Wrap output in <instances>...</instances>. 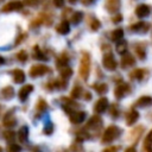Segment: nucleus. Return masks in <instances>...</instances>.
Returning <instances> with one entry per match:
<instances>
[{
	"label": "nucleus",
	"instance_id": "nucleus-1",
	"mask_svg": "<svg viewBox=\"0 0 152 152\" xmlns=\"http://www.w3.org/2000/svg\"><path fill=\"white\" fill-rule=\"evenodd\" d=\"M78 71H80V76L82 77V80L83 81H88L89 72H90V55L88 52H86V51L82 52Z\"/></svg>",
	"mask_w": 152,
	"mask_h": 152
},
{
	"label": "nucleus",
	"instance_id": "nucleus-6",
	"mask_svg": "<svg viewBox=\"0 0 152 152\" xmlns=\"http://www.w3.org/2000/svg\"><path fill=\"white\" fill-rule=\"evenodd\" d=\"M23 7H24L23 1L12 0V1H8L7 4H5V5L1 7V12L8 13V12H14V11H20Z\"/></svg>",
	"mask_w": 152,
	"mask_h": 152
},
{
	"label": "nucleus",
	"instance_id": "nucleus-34",
	"mask_svg": "<svg viewBox=\"0 0 152 152\" xmlns=\"http://www.w3.org/2000/svg\"><path fill=\"white\" fill-rule=\"evenodd\" d=\"M109 114H110V116L114 118V119L119 118V115H120V109H119L118 103H112V104H109Z\"/></svg>",
	"mask_w": 152,
	"mask_h": 152
},
{
	"label": "nucleus",
	"instance_id": "nucleus-49",
	"mask_svg": "<svg viewBox=\"0 0 152 152\" xmlns=\"http://www.w3.org/2000/svg\"><path fill=\"white\" fill-rule=\"evenodd\" d=\"M2 64H5V58L2 56H0V65H2Z\"/></svg>",
	"mask_w": 152,
	"mask_h": 152
},
{
	"label": "nucleus",
	"instance_id": "nucleus-23",
	"mask_svg": "<svg viewBox=\"0 0 152 152\" xmlns=\"http://www.w3.org/2000/svg\"><path fill=\"white\" fill-rule=\"evenodd\" d=\"M68 63H69V55H68L66 52L61 53V55L56 58V65H57L59 69H62V68H64V66H68Z\"/></svg>",
	"mask_w": 152,
	"mask_h": 152
},
{
	"label": "nucleus",
	"instance_id": "nucleus-17",
	"mask_svg": "<svg viewBox=\"0 0 152 152\" xmlns=\"http://www.w3.org/2000/svg\"><path fill=\"white\" fill-rule=\"evenodd\" d=\"M14 97V88L12 86H6L0 90V99L10 101Z\"/></svg>",
	"mask_w": 152,
	"mask_h": 152
},
{
	"label": "nucleus",
	"instance_id": "nucleus-45",
	"mask_svg": "<svg viewBox=\"0 0 152 152\" xmlns=\"http://www.w3.org/2000/svg\"><path fill=\"white\" fill-rule=\"evenodd\" d=\"M25 38H26V33H25V32H24V33H20V34H19V37L17 38V40H15V44H14V45L20 44V42H21V40H24Z\"/></svg>",
	"mask_w": 152,
	"mask_h": 152
},
{
	"label": "nucleus",
	"instance_id": "nucleus-8",
	"mask_svg": "<svg viewBox=\"0 0 152 152\" xmlns=\"http://www.w3.org/2000/svg\"><path fill=\"white\" fill-rule=\"evenodd\" d=\"M102 124H103V122H102V119H101L100 115H93V116L88 120V122H87L84 129H86V131H89V129L96 131V129H100V128H101Z\"/></svg>",
	"mask_w": 152,
	"mask_h": 152
},
{
	"label": "nucleus",
	"instance_id": "nucleus-4",
	"mask_svg": "<svg viewBox=\"0 0 152 152\" xmlns=\"http://www.w3.org/2000/svg\"><path fill=\"white\" fill-rule=\"evenodd\" d=\"M50 71H51V69H50L48 65H45V64H36V65H32V66L30 68L28 74H30L31 77L34 78V77L44 76V75L49 74Z\"/></svg>",
	"mask_w": 152,
	"mask_h": 152
},
{
	"label": "nucleus",
	"instance_id": "nucleus-18",
	"mask_svg": "<svg viewBox=\"0 0 152 152\" xmlns=\"http://www.w3.org/2000/svg\"><path fill=\"white\" fill-rule=\"evenodd\" d=\"M138 119H139V113L134 108H131V110H128L126 114V125L132 126L138 121Z\"/></svg>",
	"mask_w": 152,
	"mask_h": 152
},
{
	"label": "nucleus",
	"instance_id": "nucleus-43",
	"mask_svg": "<svg viewBox=\"0 0 152 152\" xmlns=\"http://www.w3.org/2000/svg\"><path fill=\"white\" fill-rule=\"evenodd\" d=\"M120 146H108L103 150V152H119Z\"/></svg>",
	"mask_w": 152,
	"mask_h": 152
},
{
	"label": "nucleus",
	"instance_id": "nucleus-36",
	"mask_svg": "<svg viewBox=\"0 0 152 152\" xmlns=\"http://www.w3.org/2000/svg\"><path fill=\"white\" fill-rule=\"evenodd\" d=\"M59 74H61V77H63V78L68 80L69 77H71V76H72V69H71V68H69V66H64V68H62V69H61Z\"/></svg>",
	"mask_w": 152,
	"mask_h": 152
},
{
	"label": "nucleus",
	"instance_id": "nucleus-33",
	"mask_svg": "<svg viewBox=\"0 0 152 152\" xmlns=\"http://www.w3.org/2000/svg\"><path fill=\"white\" fill-rule=\"evenodd\" d=\"M82 93H83V89H82V87H80V86H75V87L71 89L70 96H71L74 100H77V99H80V97H81Z\"/></svg>",
	"mask_w": 152,
	"mask_h": 152
},
{
	"label": "nucleus",
	"instance_id": "nucleus-39",
	"mask_svg": "<svg viewBox=\"0 0 152 152\" xmlns=\"http://www.w3.org/2000/svg\"><path fill=\"white\" fill-rule=\"evenodd\" d=\"M17 58H18V61H19V62L25 63V62L27 61V58H28V55H27V52H26V51L21 50V51H19V52L17 53Z\"/></svg>",
	"mask_w": 152,
	"mask_h": 152
},
{
	"label": "nucleus",
	"instance_id": "nucleus-51",
	"mask_svg": "<svg viewBox=\"0 0 152 152\" xmlns=\"http://www.w3.org/2000/svg\"><path fill=\"white\" fill-rule=\"evenodd\" d=\"M0 152H2V148H1V147H0Z\"/></svg>",
	"mask_w": 152,
	"mask_h": 152
},
{
	"label": "nucleus",
	"instance_id": "nucleus-26",
	"mask_svg": "<svg viewBox=\"0 0 152 152\" xmlns=\"http://www.w3.org/2000/svg\"><path fill=\"white\" fill-rule=\"evenodd\" d=\"M18 139L20 142H26L28 139V127L27 126H23L20 127L19 132H18Z\"/></svg>",
	"mask_w": 152,
	"mask_h": 152
},
{
	"label": "nucleus",
	"instance_id": "nucleus-2",
	"mask_svg": "<svg viewBox=\"0 0 152 152\" xmlns=\"http://www.w3.org/2000/svg\"><path fill=\"white\" fill-rule=\"evenodd\" d=\"M120 134H121V129L118 126H115V125H110L103 132V135H102V139L101 140H102L103 144H110L116 138H119Z\"/></svg>",
	"mask_w": 152,
	"mask_h": 152
},
{
	"label": "nucleus",
	"instance_id": "nucleus-21",
	"mask_svg": "<svg viewBox=\"0 0 152 152\" xmlns=\"http://www.w3.org/2000/svg\"><path fill=\"white\" fill-rule=\"evenodd\" d=\"M56 31L59 34H68L70 32V23L68 20H62L57 26H56Z\"/></svg>",
	"mask_w": 152,
	"mask_h": 152
},
{
	"label": "nucleus",
	"instance_id": "nucleus-35",
	"mask_svg": "<svg viewBox=\"0 0 152 152\" xmlns=\"http://www.w3.org/2000/svg\"><path fill=\"white\" fill-rule=\"evenodd\" d=\"M4 139H5L8 144H12V142H14V140H15V133H14L13 131H11V129L5 131V132H4Z\"/></svg>",
	"mask_w": 152,
	"mask_h": 152
},
{
	"label": "nucleus",
	"instance_id": "nucleus-24",
	"mask_svg": "<svg viewBox=\"0 0 152 152\" xmlns=\"http://www.w3.org/2000/svg\"><path fill=\"white\" fill-rule=\"evenodd\" d=\"M142 152H152V129L148 132L147 137L142 144Z\"/></svg>",
	"mask_w": 152,
	"mask_h": 152
},
{
	"label": "nucleus",
	"instance_id": "nucleus-3",
	"mask_svg": "<svg viewBox=\"0 0 152 152\" xmlns=\"http://www.w3.org/2000/svg\"><path fill=\"white\" fill-rule=\"evenodd\" d=\"M102 65L104 66V69L109 70V71H114L116 68H118V62L114 57V55L110 52V50L106 51L103 53V57H102Z\"/></svg>",
	"mask_w": 152,
	"mask_h": 152
},
{
	"label": "nucleus",
	"instance_id": "nucleus-29",
	"mask_svg": "<svg viewBox=\"0 0 152 152\" xmlns=\"http://www.w3.org/2000/svg\"><path fill=\"white\" fill-rule=\"evenodd\" d=\"M32 56H33V58H34V59H39V61H48V56H46V55H45V53H44V52H43V51L37 46V45H36V46H34V49H33V55H32Z\"/></svg>",
	"mask_w": 152,
	"mask_h": 152
},
{
	"label": "nucleus",
	"instance_id": "nucleus-50",
	"mask_svg": "<svg viewBox=\"0 0 152 152\" xmlns=\"http://www.w3.org/2000/svg\"><path fill=\"white\" fill-rule=\"evenodd\" d=\"M68 1H69L70 4H76V2L78 1V0H68Z\"/></svg>",
	"mask_w": 152,
	"mask_h": 152
},
{
	"label": "nucleus",
	"instance_id": "nucleus-40",
	"mask_svg": "<svg viewBox=\"0 0 152 152\" xmlns=\"http://www.w3.org/2000/svg\"><path fill=\"white\" fill-rule=\"evenodd\" d=\"M43 132H44V134L50 135V134L53 132V124L50 122V121H48L46 125H45V127H44V129H43Z\"/></svg>",
	"mask_w": 152,
	"mask_h": 152
},
{
	"label": "nucleus",
	"instance_id": "nucleus-20",
	"mask_svg": "<svg viewBox=\"0 0 152 152\" xmlns=\"http://www.w3.org/2000/svg\"><path fill=\"white\" fill-rule=\"evenodd\" d=\"M146 74L147 71L145 69H141V68H138V69H134L129 72V78L132 80H135V81H141L146 77Z\"/></svg>",
	"mask_w": 152,
	"mask_h": 152
},
{
	"label": "nucleus",
	"instance_id": "nucleus-44",
	"mask_svg": "<svg viewBox=\"0 0 152 152\" xmlns=\"http://www.w3.org/2000/svg\"><path fill=\"white\" fill-rule=\"evenodd\" d=\"M52 2L57 8H61L64 6V0H52Z\"/></svg>",
	"mask_w": 152,
	"mask_h": 152
},
{
	"label": "nucleus",
	"instance_id": "nucleus-14",
	"mask_svg": "<svg viewBox=\"0 0 152 152\" xmlns=\"http://www.w3.org/2000/svg\"><path fill=\"white\" fill-rule=\"evenodd\" d=\"M150 106H152V96H150V95L140 96L133 104V107H138V108H146Z\"/></svg>",
	"mask_w": 152,
	"mask_h": 152
},
{
	"label": "nucleus",
	"instance_id": "nucleus-16",
	"mask_svg": "<svg viewBox=\"0 0 152 152\" xmlns=\"http://www.w3.org/2000/svg\"><path fill=\"white\" fill-rule=\"evenodd\" d=\"M120 64H121V66H122L124 69L131 68V66H133V65L135 64V58H134L131 53L126 52L125 55H122L121 61H120Z\"/></svg>",
	"mask_w": 152,
	"mask_h": 152
},
{
	"label": "nucleus",
	"instance_id": "nucleus-25",
	"mask_svg": "<svg viewBox=\"0 0 152 152\" xmlns=\"http://www.w3.org/2000/svg\"><path fill=\"white\" fill-rule=\"evenodd\" d=\"M122 37H124V28H121V27H118V28H115L110 32V39L113 42L118 43L119 40L122 39Z\"/></svg>",
	"mask_w": 152,
	"mask_h": 152
},
{
	"label": "nucleus",
	"instance_id": "nucleus-12",
	"mask_svg": "<svg viewBox=\"0 0 152 152\" xmlns=\"http://www.w3.org/2000/svg\"><path fill=\"white\" fill-rule=\"evenodd\" d=\"M104 7L106 10L112 13V14H116L121 7V0H106L104 1Z\"/></svg>",
	"mask_w": 152,
	"mask_h": 152
},
{
	"label": "nucleus",
	"instance_id": "nucleus-19",
	"mask_svg": "<svg viewBox=\"0 0 152 152\" xmlns=\"http://www.w3.org/2000/svg\"><path fill=\"white\" fill-rule=\"evenodd\" d=\"M13 110L8 112L7 114H5L4 116V121H2V125L6 127V128H13L15 125H17V119L12 115Z\"/></svg>",
	"mask_w": 152,
	"mask_h": 152
},
{
	"label": "nucleus",
	"instance_id": "nucleus-52",
	"mask_svg": "<svg viewBox=\"0 0 152 152\" xmlns=\"http://www.w3.org/2000/svg\"><path fill=\"white\" fill-rule=\"evenodd\" d=\"M0 113H1V106H0Z\"/></svg>",
	"mask_w": 152,
	"mask_h": 152
},
{
	"label": "nucleus",
	"instance_id": "nucleus-46",
	"mask_svg": "<svg viewBox=\"0 0 152 152\" xmlns=\"http://www.w3.org/2000/svg\"><path fill=\"white\" fill-rule=\"evenodd\" d=\"M94 1H95V0H81V2H82L83 5H86V6H89V5H91Z\"/></svg>",
	"mask_w": 152,
	"mask_h": 152
},
{
	"label": "nucleus",
	"instance_id": "nucleus-47",
	"mask_svg": "<svg viewBox=\"0 0 152 152\" xmlns=\"http://www.w3.org/2000/svg\"><path fill=\"white\" fill-rule=\"evenodd\" d=\"M125 152H137V148L134 146H129V147H127L125 150Z\"/></svg>",
	"mask_w": 152,
	"mask_h": 152
},
{
	"label": "nucleus",
	"instance_id": "nucleus-10",
	"mask_svg": "<svg viewBox=\"0 0 152 152\" xmlns=\"http://www.w3.org/2000/svg\"><path fill=\"white\" fill-rule=\"evenodd\" d=\"M87 118V113L83 112V110H74L69 114V120L71 124H75V125H78L81 122L84 121V119Z\"/></svg>",
	"mask_w": 152,
	"mask_h": 152
},
{
	"label": "nucleus",
	"instance_id": "nucleus-27",
	"mask_svg": "<svg viewBox=\"0 0 152 152\" xmlns=\"http://www.w3.org/2000/svg\"><path fill=\"white\" fill-rule=\"evenodd\" d=\"M93 89H94L97 94L102 95V94H106V93L108 91V84H106V83H103V82H99V83L93 84Z\"/></svg>",
	"mask_w": 152,
	"mask_h": 152
},
{
	"label": "nucleus",
	"instance_id": "nucleus-9",
	"mask_svg": "<svg viewBox=\"0 0 152 152\" xmlns=\"http://www.w3.org/2000/svg\"><path fill=\"white\" fill-rule=\"evenodd\" d=\"M108 107H109V101H108V99H107V97H100V99L95 102V104H94V110H95V113H97V114H102V113H104V112L108 109Z\"/></svg>",
	"mask_w": 152,
	"mask_h": 152
},
{
	"label": "nucleus",
	"instance_id": "nucleus-30",
	"mask_svg": "<svg viewBox=\"0 0 152 152\" xmlns=\"http://www.w3.org/2000/svg\"><path fill=\"white\" fill-rule=\"evenodd\" d=\"M82 18H83V13H82L81 11H76V12H74V13L71 14V17H70V23H71L72 25H77V24L81 23Z\"/></svg>",
	"mask_w": 152,
	"mask_h": 152
},
{
	"label": "nucleus",
	"instance_id": "nucleus-7",
	"mask_svg": "<svg viewBox=\"0 0 152 152\" xmlns=\"http://www.w3.org/2000/svg\"><path fill=\"white\" fill-rule=\"evenodd\" d=\"M150 28H151V25L146 21H138V23H134L129 26L131 31H133L135 33H139V34H145Z\"/></svg>",
	"mask_w": 152,
	"mask_h": 152
},
{
	"label": "nucleus",
	"instance_id": "nucleus-48",
	"mask_svg": "<svg viewBox=\"0 0 152 152\" xmlns=\"http://www.w3.org/2000/svg\"><path fill=\"white\" fill-rule=\"evenodd\" d=\"M84 99H86L87 101H89V100L91 99V94H90V93H86V96H84Z\"/></svg>",
	"mask_w": 152,
	"mask_h": 152
},
{
	"label": "nucleus",
	"instance_id": "nucleus-37",
	"mask_svg": "<svg viewBox=\"0 0 152 152\" xmlns=\"http://www.w3.org/2000/svg\"><path fill=\"white\" fill-rule=\"evenodd\" d=\"M6 151H7V152H21V146L18 145V144L12 142V144H8V145H7Z\"/></svg>",
	"mask_w": 152,
	"mask_h": 152
},
{
	"label": "nucleus",
	"instance_id": "nucleus-22",
	"mask_svg": "<svg viewBox=\"0 0 152 152\" xmlns=\"http://www.w3.org/2000/svg\"><path fill=\"white\" fill-rule=\"evenodd\" d=\"M11 75L13 77V81L15 83H23L25 81V72L21 69H13L11 70Z\"/></svg>",
	"mask_w": 152,
	"mask_h": 152
},
{
	"label": "nucleus",
	"instance_id": "nucleus-41",
	"mask_svg": "<svg viewBox=\"0 0 152 152\" xmlns=\"http://www.w3.org/2000/svg\"><path fill=\"white\" fill-rule=\"evenodd\" d=\"M40 2H42V0H24V1H23L24 5L30 6V7H36V6H38Z\"/></svg>",
	"mask_w": 152,
	"mask_h": 152
},
{
	"label": "nucleus",
	"instance_id": "nucleus-42",
	"mask_svg": "<svg viewBox=\"0 0 152 152\" xmlns=\"http://www.w3.org/2000/svg\"><path fill=\"white\" fill-rule=\"evenodd\" d=\"M112 21H113L114 24H119L120 21H122V15H121L120 13L113 14V17H112Z\"/></svg>",
	"mask_w": 152,
	"mask_h": 152
},
{
	"label": "nucleus",
	"instance_id": "nucleus-38",
	"mask_svg": "<svg viewBox=\"0 0 152 152\" xmlns=\"http://www.w3.org/2000/svg\"><path fill=\"white\" fill-rule=\"evenodd\" d=\"M100 27H101V23H100V20L96 19V18H93V19L90 20V30H93V31H97Z\"/></svg>",
	"mask_w": 152,
	"mask_h": 152
},
{
	"label": "nucleus",
	"instance_id": "nucleus-32",
	"mask_svg": "<svg viewBox=\"0 0 152 152\" xmlns=\"http://www.w3.org/2000/svg\"><path fill=\"white\" fill-rule=\"evenodd\" d=\"M144 132V126H139V127H135L133 131H132V133H131V138H132V140L134 141V142H137L138 141V139H139V137L141 135V133Z\"/></svg>",
	"mask_w": 152,
	"mask_h": 152
},
{
	"label": "nucleus",
	"instance_id": "nucleus-5",
	"mask_svg": "<svg viewBox=\"0 0 152 152\" xmlns=\"http://www.w3.org/2000/svg\"><path fill=\"white\" fill-rule=\"evenodd\" d=\"M129 93H131V86L128 83H126V82H120L114 89V96H115L116 100L124 99Z\"/></svg>",
	"mask_w": 152,
	"mask_h": 152
},
{
	"label": "nucleus",
	"instance_id": "nucleus-13",
	"mask_svg": "<svg viewBox=\"0 0 152 152\" xmlns=\"http://www.w3.org/2000/svg\"><path fill=\"white\" fill-rule=\"evenodd\" d=\"M33 90H34V87H33L32 84H24V86L19 89V93H18V97H19V100H20L21 102L26 101L27 97L30 96V94H31Z\"/></svg>",
	"mask_w": 152,
	"mask_h": 152
},
{
	"label": "nucleus",
	"instance_id": "nucleus-11",
	"mask_svg": "<svg viewBox=\"0 0 152 152\" xmlns=\"http://www.w3.org/2000/svg\"><path fill=\"white\" fill-rule=\"evenodd\" d=\"M134 52L137 55V57L140 61H144L146 58V43L145 42H137L133 45Z\"/></svg>",
	"mask_w": 152,
	"mask_h": 152
},
{
	"label": "nucleus",
	"instance_id": "nucleus-15",
	"mask_svg": "<svg viewBox=\"0 0 152 152\" xmlns=\"http://www.w3.org/2000/svg\"><path fill=\"white\" fill-rule=\"evenodd\" d=\"M151 13V7L146 4H139L135 7V15L139 18H146Z\"/></svg>",
	"mask_w": 152,
	"mask_h": 152
},
{
	"label": "nucleus",
	"instance_id": "nucleus-28",
	"mask_svg": "<svg viewBox=\"0 0 152 152\" xmlns=\"http://www.w3.org/2000/svg\"><path fill=\"white\" fill-rule=\"evenodd\" d=\"M115 49H116L118 53H120V55H125V53L127 52L128 44H127V42H126V40H122V39H121V40H119V42L116 43Z\"/></svg>",
	"mask_w": 152,
	"mask_h": 152
},
{
	"label": "nucleus",
	"instance_id": "nucleus-31",
	"mask_svg": "<svg viewBox=\"0 0 152 152\" xmlns=\"http://www.w3.org/2000/svg\"><path fill=\"white\" fill-rule=\"evenodd\" d=\"M46 109H49L48 102H46L44 99H39L38 102H37V104H36V110H37V113H43V112H45Z\"/></svg>",
	"mask_w": 152,
	"mask_h": 152
}]
</instances>
